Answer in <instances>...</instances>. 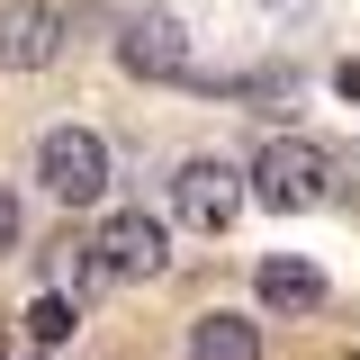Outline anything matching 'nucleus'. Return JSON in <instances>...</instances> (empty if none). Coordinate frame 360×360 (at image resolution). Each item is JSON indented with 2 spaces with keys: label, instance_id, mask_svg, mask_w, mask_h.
I'll return each instance as SVG.
<instances>
[{
  "label": "nucleus",
  "instance_id": "nucleus-4",
  "mask_svg": "<svg viewBox=\"0 0 360 360\" xmlns=\"http://www.w3.org/2000/svg\"><path fill=\"white\" fill-rule=\"evenodd\" d=\"M63 9L54 0H0V72H45L63 54Z\"/></svg>",
  "mask_w": 360,
  "mask_h": 360
},
{
  "label": "nucleus",
  "instance_id": "nucleus-10",
  "mask_svg": "<svg viewBox=\"0 0 360 360\" xmlns=\"http://www.w3.org/2000/svg\"><path fill=\"white\" fill-rule=\"evenodd\" d=\"M18 234H27V217H18V189H0V252H18Z\"/></svg>",
  "mask_w": 360,
  "mask_h": 360
},
{
  "label": "nucleus",
  "instance_id": "nucleus-5",
  "mask_svg": "<svg viewBox=\"0 0 360 360\" xmlns=\"http://www.w3.org/2000/svg\"><path fill=\"white\" fill-rule=\"evenodd\" d=\"M90 252L108 262V279H153V270L172 262V234H162V217H144V207H117V217L90 234Z\"/></svg>",
  "mask_w": 360,
  "mask_h": 360
},
{
  "label": "nucleus",
  "instance_id": "nucleus-1",
  "mask_svg": "<svg viewBox=\"0 0 360 360\" xmlns=\"http://www.w3.org/2000/svg\"><path fill=\"white\" fill-rule=\"evenodd\" d=\"M252 198L279 207V217H307L333 198V153L307 144V135H270L262 153H252Z\"/></svg>",
  "mask_w": 360,
  "mask_h": 360
},
{
  "label": "nucleus",
  "instance_id": "nucleus-2",
  "mask_svg": "<svg viewBox=\"0 0 360 360\" xmlns=\"http://www.w3.org/2000/svg\"><path fill=\"white\" fill-rule=\"evenodd\" d=\"M37 180L63 198V207H90V198L108 189V135L99 127H54L37 144Z\"/></svg>",
  "mask_w": 360,
  "mask_h": 360
},
{
  "label": "nucleus",
  "instance_id": "nucleus-7",
  "mask_svg": "<svg viewBox=\"0 0 360 360\" xmlns=\"http://www.w3.org/2000/svg\"><path fill=\"white\" fill-rule=\"evenodd\" d=\"M252 288H262L270 315H315V307H324V270L297 262V252H270V262L252 270Z\"/></svg>",
  "mask_w": 360,
  "mask_h": 360
},
{
  "label": "nucleus",
  "instance_id": "nucleus-8",
  "mask_svg": "<svg viewBox=\"0 0 360 360\" xmlns=\"http://www.w3.org/2000/svg\"><path fill=\"white\" fill-rule=\"evenodd\" d=\"M189 360H262V324L234 315V307L198 315V324H189Z\"/></svg>",
  "mask_w": 360,
  "mask_h": 360
},
{
  "label": "nucleus",
  "instance_id": "nucleus-9",
  "mask_svg": "<svg viewBox=\"0 0 360 360\" xmlns=\"http://www.w3.org/2000/svg\"><path fill=\"white\" fill-rule=\"evenodd\" d=\"M72 324H82V297H37V307H27V333H37L45 352L72 342Z\"/></svg>",
  "mask_w": 360,
  "mask_h": 360
},
{
  "label": "nucleus",
  "instance_id": "nucleus-3",
  "mask_svg": "<svg viewBox=\"0 0 360 360\" xmlns=\"http://www.w3.org/2000/svg\"><path fill=\"white\" fill-rule=\"evenodd\" d=\"M243 198H252V172H234V162H217V153H189V162H180V180H172L180 225H198V234H225Z\"/></svg>",
  "mask_w": 360,
  "mask_h": 360
},
{
  "label": "nucleus",
  "instance_id": "nucleus-11",
  "mask_svg": "<svg viewBox=\"0 0 360 360\" xmlns=\"http://www.w3.org/2000/svg\"><path fill=\"white\" fill-rule=\"evenodd\" d=\"M333 90H342V99H360V63H342V72H333Z\"/></svg>",
  "mask_w": 360,
  "mask_h": 360
},
{
  "label": "nucleus",
  "instance_id": "nucleus-6",
  "mask_svg": "<svg viewBox=\"0 0 360 360\" xmlns=\"http://www.w3.org/2000/svg\"><path fill=\"white\" fill-rule=\"evenodd\" d=\"M117 63H127L135 82H189V27H180L172 9H144V18H127V37H117Z\"/></svg>",
  "mask_w": 360,
  "mask_h": 360
}]
</instances>
